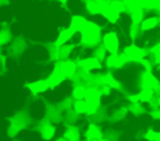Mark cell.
<instances>
[{"label":"cell","instance_id":"1","mask_svg":"<svg viewBox=\"0 0 160 141\" xmlns=\"http://www.w3.org/2000/svg\"><path fill=\"white\" fill-rule=\"evenodd\" d=\"M34 125L32 116L26 110H19L9 117V125L6 127V135L10 139L16 137L22 130L30 129Z\"/></svg>","mask_w":160,"mask_h":141},{"label":"cell","instance_id":"2","mask_svg":"<svg viewBox=\"0 0 160 141\" xmlns=\"http://www.w3.org/2000/svg\"><path fill=\"white\" fill-rule=\"evenodd\" d=\"M101 36H102V30L101 26L98 25L94 21H89L88 26L82 32H80V41L79 45L82 46L84 49H94L101 42Z\"/></svg>","mask_w":160,"mask_h":141},{"label":"cell","instance_id":"3","mask_svg":"<svg viewBox=\"0 0 160 141\" xmlns=\"http://www.w3.org/2000/svg\"><path fill=\"white\" fill-rule=\"evenodd\" d=\"M32 129L39 134L42 141H51L56 135V125L50 122L45 117H41L40 120L35 121Z\"/></svg>","mask_w":160,"mask_h":141},{"label":"cell","instance_id":"4","mask_svg":"<svg viewBox=\"0 0 160 141\" xmlns=\"http://www.w3.org/2000/svg\"><path fill=\"white\" fill-rule=\"evenodd\" d=\"M101 97H102V94L100 92L99 89L88 87L86 96L84 99L86 102V116L92 115L101 109Z\"/></svg>","mask_w":160,"mask_h":141},{"label":"cell","instance_id":"5","mask_svg":"<svg viewBox=\"0 0 160 141\" xmlns=\"http://www.w3.org/2000/svg\"><path fill=\"white\" fill-rule=\"evenodd\" d=\"M101 44L106 49L108 54H118L120 49L119 36L115 31H108L101 36Z\"/></svg>","mask_w":160,"mask_h":141},{"label":"cell","instance_id":"6","mask_svg":"<svg viewBox=\"0 0 160 141\" xmlns=\"http://www.w3.org/2000/svg\"><path fill=\"white\" fill-rule=\"evenodd\" d=\"M122 54L128 57L129 62H140L142 59L146 57L148 51L135 44H131L122 49Z\"/></svg>","mask_w":160,"mask_h":141},{"label":"cell","instance_id":"7","mask_svg":"<svg viewBox=\"0 0 160 141\" xmlns=\"http://www.w3.org/2000/svg\"><path fill=\"white\" fill-rule=\"evenodd\" d=\"M44 117L46 120H49L50 122L58 125V124H61L64 121V115L62 112L58 109L56 104L54 102H49L46 101L45 102V107H44Z\"/></svg>","mask_w":160,"mask_h":141},{"label":"cell","instance_id":"8","mask_svg":"<svg viewBox=\"0 0 160 141\" xmlns=\"http://www.w3.org/2000/svg\"><path fill=\"white\" fill-rule=\"evenodd\" d=\"M28 49V40L24 35H16L10 41V52L12 56L19 57L21 56Z\"/></svg>","mask_w":160,"mask_h":141},{"label":"cell","instance_id":"9","mask_svg":"<svg viewBox=\"0 0 160 141\" xmlns=\"http://www.w3.org/2000/svg\"><path fill=\"white\" fill-rule=\"evenodd\" d=\"M104 62L108 69H121L129 62V60L122 52L121 54L118 52V54H108Z\"/></svg>","mask_w":160,"mask_h":141},{"label":"cell","instance_id":"10","mask_svg":"<svg viewBox=\"0 0 160 141\" xmlns=\"http://www.w3.org/2000/svg\"><path fill=\"white\" fill-rule=\"evenodd\" d=\"M76 64H78V67H81L89 72H91L94 70H101V67H102V62H100L92 55L82 57V59H76Z\"/></svg>","mask_w":160,"mask_h":141},{"label":"cell","instance_id":"11","mask_svg":"<svg viewBox=\"0 0 160 141\" xmlns=\"http://www.w3.org/2000/svg\"><path fill=\"white\" fill-rule=\"evenodd\" d=\"M65 80H68V79H66V76L60 71V69L58 67V65L54 62V67H52L51 72L48 75V77H46V81H48L49 89H50V90H51V89H55L56 86L61 85Z\"/></svg>","mask_w":160,"mask_h":141},{"label":"cell","instance_id":"12","mask_svg":"<svg viewBox=\"0 0 160 141\" xmlns=\"http://www.w3.org/2000/svg\"><path fill=\"white\" fill-rule=\"evenodd\" d=\"M84 5L85 9L88 11V14L90 15H102L109 5V0L106 1H95V0H84Z\"/></svg>","mask_w":160,"mask_h":141},{"label":"cell","instance_id":"13","mask_svg":"<svg viewBox=\"0 0 160 141\" xmlns=\"http://www.w3.org/2000/svg\"><path fill=\"white\" fill-rule=\"evenodd\" d=\"M55 64L58 65V67L60 69V71L66 76V79H69L76 70H78V64L76 60H62V61H55Z\"/></svg>","mask_w":160,"mask_h":141},{"label":"cell","instance_id":"14","mask_svg":"<svg viewBox=\"0 0 160 141\" xmlns=\"http://www.w3.org/2000/svg\"><path fill=\"white\" fill-rule=\"evenodd\" d=\"M140 85H141L142 89H152V90H156L158 87H160V84H159L158 79L151 74V71H146V70L141 74Z\"/></svg>","mask_w":160,"mask_h":141},{"label":"cell","instance_id":"15","mask_svg":"<svg viewBox=\"0 0 160 141\" xmlns=\"http://www.w3.org/2000/svg\"><path fill=\"white\" fill-rule=\"evenodd\" d=\"M62 137H65L66 141H82L80 126L79 125H65Z\"/></svg>","mask_w":160,"mask_h":141},{"label":"cell","instance_id":"16","mask_svg":"<svg viewBox=\"0 0 160 141\" xmlns=\"http://www.w3.org/2000/svg\"><path fill=\"white\" fill-rule=\"evenodd\" d=\"M26 87L34 95H39V94H42V92L49 90V85H48L46 79H40V80L31 81V82H29L26 85Z\"/></svg>","mask_w":160,"mask_h":141},{"label":"cell","instance_id":"17","mask_svg":"<svg viewBox=\"0 0 160 141\" xmlns=\"http://www.w3.org/2000/svg\"><path fill=\"white\" fill-rule=\"evenodd\" d=\"M104 136V131L101 130V127L96 124H91L89 122V125L86 126L85 131H84V140H91V139H101Z\"/></svg>","mask_w":160,"mask_h":141},{"label":"cell","instance_id":"18","mask_svg":"<svg viewBox=\"0 0 160 141\" xmlns=\"http://www.w3.org/2000/svg\"><path fill=\"white\" fill-rule=\"evenodd\" d=\"M89 75H90L89 71H86V70H84V69H81V67H78V70L69 77V80H70V82L72 84V86H74V85H84V86H85Z\"/></svg>","mask_w":160,"mask_h":141},{"label":"cell","instance_id":"19","mask_svg":"<svg viewBox=\"0 0 160 141\" xmlns=\"http://www.w3.org/2000/svg\"><path fill=\"white\" fill-rule=\"evenodd\" d=\"M76 31L71 27V26H68V27H64L60 30V32L58 34L56 39H55V42L58 45H62V44H66V42H70V40L75 36Z\"/></svg>","mask_w":160,"mask_h":141},{"label":"cell","instance_id":"20","mask_svg":"<svg viewBox=\"0 0 160 141\" xmlns=\"http://www.w3.org/2000/svg\"><path fill=\"white\" fill-rule=\"evenodd\" d=\"M88 24H89V20L86 17H84L81 15H74V16H71V20H70V25L69 26H71L76 32L80 34V32H82L85 30V27L88 26Z\"/></svg>","mask_w":160,"mask_h":141},{"label":"cell","instance_id":"21","mask_svg":"<svg viewBox=\"0 0 160 141\" xmlns=\"http://www.w3.org/2000/svg\"><path fill=\"white\" fill-rule=\"evenodd\" d=\"M75 50V45L71 42H66L62 45H59V51H58V61H62V60H68L70 59L71 54Z\"/></svg>","mask_w":160,"mask_h":141},{"label":"cell","instance_id":"22","mask_svg":"<svg viewBox=\"0 0 160 141\" xmlns=\"http://www.w3.org/2000/svg\"><path fill=\"white\" fill-rule=\"evenodd\" d=\"M82 119V115L78 114L74 109L66 111L64 114V125H78Z\"/></svg>","mask_w":160,"mask_h":141},{"label":"cell","instance_id":"23","mask_svg":"<svg viewBox=\"0 0 160 141\" xmlns=\"http://www.w3.org/2000/svg\"><path fill=\"white\" fill-rule=\"evenodd\" d=\"M158 24H159V17L158 16L144 17L142 21L140 22V29H141V31H149V30L156 27Z\"/></svg>","mask_w":160,"mask_h":141},{"label":"cell","instance_id":"24","mask_svg":"<svg viewBox=\"0 0 160 141\" xmlns=\"http://www.w3.org/2000/svg\"><path fill=\"white\" fill-rule=\"evenodd\" d=\"M45 50L48 54V59L51 62L58 61V51H59V45L55 41H50L45 45Z\"/></svg>","mask_w":160,"mask_h":141},{"label":"cell","instance_id":"25","mask_svg":"<svg viewBox=\"0 0 160 141\" xmlns=\"http://www.w3.org/2000/svg\"><path fill=\"white\" fill-rule=\"evenodd\" d=\"M102 85H108V86H110L111 89H115V90H120L121 89L120 82L109 71L108 72H102Z\"/></svg>","mask_w":160,"mask_h":141},{"label":"cell","instance_id":"26","mask_svg":"<svg viewBox=\"0 0 160 141\" xmlns=\"http://www.w3.org/2000/svg\"><path fill=\"white\" fill-rule=\"evenodd\" d=\"M88 121L91 122V124H96V125H102L105 121H108V115L105 114V111L102 109H100L98 112L92 114V115H89L88 116Z\"/></svg>","mask_w":160,"mask_h":141},{"label":"cell","instance_id":"27","mask_svg":"<svg viewBox=\"0 0 160 141\" xmlns=\"http://www.w3.org/2000/svg\"><path fill=\"white\" fill-rule=\"evenodd\" d=\"M72 105H74V99H72V96L62 97L60 101L56 102V106H58V109L62 112V115H64L66 111L71 110V109H72Z\"/></svg>","mask_w":160,"mask_h":141},{"label":"cell","instance_id":"28","mask_svg":"<svg viewBox=\"0 0 160 141\" xmlns=\"http://www.w3.org/2000/svg\"><path fill=\"white\" fill-rule=\"evenodd\" d=\"M128 114V109L126 107H119L116 109L114 112H111L110 115H108V121L111 124H115L120 120H122Z\"/></svg>","mask_w":160,"mask_h":141},{"label":"cell","instance_id":"29","mask_svg":"<svg viewBox=\"0 0 160 141\" xmlns=\"http://www.w3.org/2000/svg\"><path fill=\"white\" fill-rule=\"evenodd\" d=\"M12 37H14V35H12V31L10 27H1L0 29V47L10 44Z\"/></svg>","mask_w":160,"mask_h":141},{"label":"cell","instance_id":"30","mask_svg":"<svg viewBox=\"0 0 160 141\" xmlns=\"http://www.w3.org/2000/svg\"><path fill=\"white\" fill-rule=\"evenodd\" d=\"M86 90L88 87L84 85H74L71 90V96L74 100H84L86 96Z\"/></svg>","mask_w":160,"mask_h":141},{"label":"cell","instance_id":"31","mask_svg":"<svg viewBox=\"0 0 160 141\" xmlns=\"http://www.w3.org/2000/svg\"><path fill=\"white\" fill-rule=\"evenodd\" d=\"M95 59H98L100 62H102V61H105V59H106V56H108V51H106V49L104 47V45L100 42L98 46H95L94 49H92V54H91Z\"/></svg>","mask_w":160,"mask_h":141},{"label":"cell","instance_id":"32","mask_svg":"<svg viewBox=\"0 0 160 141\" xmlns=\"http://www.w3.org/2000/svg\"><path fill=\"white\" fill-rule=\"evenodd\" d=\"M101 16H104L109 22H111V24H115V22H118V20L120 19V14L116 11V10H114L112 7H110L109 5H108V7H106V10H105V12L101 15Z\"/></svg>","mask_w":160,"mask_h":141},{"label":"cell","instance_id":"33","mask_svg":"<svg viewBox=\"0 0 160 141\" xmlns=\"http://www.w3.org/2000/svg\"><path fill=\"white\" fill-rule=\"evenodd\" d=\"M141 7L145 10H158L160 11V0H139Z\"/></svg>","mask_w":160,"mask_h":141},{"label":"cell","instance_id":"34","mask_svg":"<svg viewBox=\"0 0 160 141\" xmlns=\"http://www.w3.org/2000/svg\"><path fill=\"white\" fill-rule=\"evenodd\" d=\"M129 15H130V19H131L132 24H140L142 21V19H144V9L142 7L135 9L132 11H130Z\"/></svg>","mask_w":160,"mask_h":141},{"label":"cell","instance_id":"35","mask_svg":"<svg viewBox=\"0 0 160 141\" xmlns=\"http://www.w3.org/2000/svg\"><path fill=\"white\" fill-rule=\"evenodd\" d=\"M72 109H74L78 114L85 116V115H86V102H85V100H74Z\"/></svg>","mask_w":160,"mask_h":141},{"label":"cell","instance_id":"36","mask_svg":"<svg viewBox=\"0 0 160 141\" xmlns=\"http://www.w3.org/2000/svg\"><path fill=\"white\" fill-rule=\"evenodd\" d=\"M122 4H124V6H125V12H128V14H129L130 11L135 10V9L141 7L139 0H122Z\"/></svg>","mask_w":160,"mask_h":141},{"label":"cell","instance_id":"37","mask_svg":"<svg viewBox=\"0 0 160 141\" xmlns=\"http://www.w3.org/2000/svg\"><path fill=\"white\" fill-rule=\"evenodd\" d=\"M141 34V29H140V24H132L129 27V35L132 40H136L139 37V35Z\"/></svg>","mask_w":160,"mask_h":141},{"label":"cell","instance_id":"38","mask_svg":"<svg viewBox=\"0 0 160 141\" xmlns=\"http://www.w3.org/2000/svg\"><path fill=\"white\" fill-rule=\"evenodd\" d=\"M109 6L116 10L119 14L125 12V6L122 4V0H109Z\"/></svg>","mask_w":160,"mask_h":141},{"label":"cell","instance_id":"39","mask_svg":"<svg viewBox=\"0 0 160 141\" xmlns=\"http://www.w3.org/2000/svg\"><path fill=\"white\" fill-rule=\"evenodd\" d=\"M128 110H129L130 112H132L134 115H136V116H139L140 114H142V112L145 111L144 107L140 105V102H130Z\"/></svg>","mask_w":160,"mask_h":141},{"label":"cell","instance_id":"40","mask_svg":"<svg viewBox=\"0 0 160 141\" xmlns=\"http://www.w3.org/2000/svg\"><path fill=\"white\" fill-rule=\"evenodd\" d=\"M149 52L152 55V61L155 64H160V44H156L155 46H152Z\"/></svg>","mask_w":160,"mask_h":141},{"label":"cell","instance_id":"41","mask_svg":"<svg viewBox=\"0 0 160 141\" xmlns=\"http://www.w3.org/2000/svg\"><path fill=\"white\" fill-rule=\"evenodd\" d=\"M145 137L148 140H151V141H160V132H154V131H148Z\"/></svg>","mask_w":160,"mask_h":141},{"label":"cell","instance_id":"42","mask_svg":"<svg viewBox=\"0 0 160 141\" xmlns=\"http://www.w3.org/2000/svg\"><path fill=\"white\" fill-rule=\"evenodd\" d=\"M99 90H100V92H101L102 96H104V95H110L112 89H111L110 86H108V85H102V86L99 87Z\"/></svg>","mask_w":160,"mask_h":141},{"label":"cell","instance_id":"43","mask_svg":"<svg viewBox=\"0 0 160 141\" xmlns=\"http://www.w3.org/2000/svg\"><path fill=\"white\" fill-rule=\"evenodd\" d=\"M10 4V0H0V7L1 6H6Z\"/></svg>","mask_w":160,"mask_h":141},{"label":"cell","instance_id":"44","mask_svg":"<svg viewBox=\"0 0 160 141\" xmlns=\"http://www.w3.org/2000/svg\"><path fill=\"white\" fill-rule=\"evenodd\" d=\"M0 64H1L2 66L5 65V56H4V55H2L1 52H0Z\"/></svg>","mask_w":160,"mask_h":141},{"label":"cell","instance_id":"45","mask_svg":"<svg viewBox=\"0 0 160 141\" xmlns=\"http://www.w3.org/2000/svg\"><path fill=\"white\" fill-rule=\"evenodd\" d=\"M54 141H66V140H65V137H62V136H59V137L54 139Z\"/></svg>","mask_w":160,"mask_h":141},{"label":"cell","instance_id":"46","mask_svg":"<svg viewBox=\"0 0 160 141\" xmlns=\"http://www.w3.org/2000/svg\"><path fill=\"white\" fill-rule=\"evenodd\" d=\"M52 1H59V2H61V4H66L69 0H52Z\"/></svg>","mask_w":160,"mask_h":141},{"label":"cell","instance_id":"47","mask_svg":"<svg viewBox=\"0 0 160 141\" xmlns=\"http://www.w3.org/2000/svg\"><path fill=\"white\" fill-rule=\"evenodd\" d=\"M98 141H108V140H106V139H105V137H101V139H99V140H98Z\"/></svg>","mask_w":160,"mask_h":141},{"label":"cell","instance_id":"48","mask_svg":"<svg viewBox=\"0 0 160 141\" xmlns=\"http://www.w3.org/2000/svg\"><path fill=\"white\" fill-rule=\"evenodd\" d=\"M11 141H21V140H19V139H16V137H14Z\"/></svg>","mask_w":160,"mask_h":141},{"label":"cell","instance_id":"49","mask_svg":"<svg viewBox=\"0 0 160 141\" xmlns=\"http://www.w3.org/2000/svg\"><path fill=\"white\" fill-rule=\"evenodd\" d=\"M95 1H98V2H100V1H106V0H95Z\"/></svg>","mask_w":160,"mask_h":141},{"label":"cell","instance_id":"50","mask_svg":"<svg viewBox=\"0 0 160 141\" xmlns=\"http://www.w3.org/2000/svg\"><path fill=\"white\" fill-rule=\"evenodd\" d=\"M159 22H160V17H159Z\"/></svg>","mask_w":160,"mask_h":141}]
</instances>
